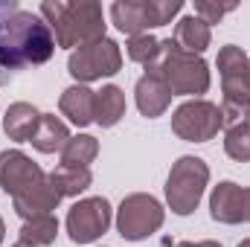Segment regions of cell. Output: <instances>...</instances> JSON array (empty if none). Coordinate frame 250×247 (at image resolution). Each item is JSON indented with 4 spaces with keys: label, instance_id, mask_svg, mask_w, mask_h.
<instances>
[{
    "label": "cell",
    "instance_id": "cell-1",
    "mask_svg": "<svg viewBox=\"0 0 250 247\" xmlns=\"http://www.w3.org/2000/svg\"><path fill=\"white\" fill-rule=\"evenodd\" d=\"M56 53V35L47 21L35 12L18 9L0 21V67L21 70L29 64H44Z\"/></svg>",
    "mask_w": 250,
    "mask_h": 247
},
{
    "label": "cell",
    "instance_id": "cell-2",
    "mask_svg": "<svg viewBox=\"0 0 250 247\" xmlns=\"http://www.w3.org/2000/svg\"><path fill=\"white\" fill-rule=\"evenodd\" d=\"M38 15L53 29L59 47L79 50L105 38V12L96 0H44Z\"/></svg>",
    "mask_w": 250,
    "mask_h": 247
},
{
    "label": "cell",
    "instance_id": "cell-3",
    "mask_svg": "<svg viewBox=\"0 0 250 247\" xmlns=\"http://www.w3.org/2000/svg\"><path fill=\"white\" fill-rule=\"evenodd\" d=\"M146 73L160 76L172 96H201L209 90V67L201 56L181 50L172 38L160 41V50L154 62L146 67Z\"/></svg>",
    "mask_w": 250,
    "mask_h": 247
},
{
    "label": "cell",
    "instance_id": "cell-4",
    "mask_svg": "<svg viewBox=\"0 0 250 247\" xmlns=\"http://www.w3.org/2000/svg\"><path fill=\"white\" fill-rule=\"evenodd\" d=\"M209 184V166L201 157H181L166 178V204L175 215H189L198 209L204 189Z\"/></svg>",
    "mask_w": 250,
    "mask_h": 247
},
{
    "label": "cell",
    "instance_id": "cell-5",
    "mask_svg": "<svg viewBox=\"0 0 250 247\" xmlns=\"http://www.w3.org/2000/svg\"><path fill=\"white\" fill-rule=\"evenodd\" d=\"M120 67H123V53H120V44L111 38L84 44V47L73 50L67 59V70L79 84L108 79V76L120 73Z\"/></svg>",
    "mask_w": 250,
    "mask_h": 247
},
{
    "label": "cell",
    "instance_id": "cell-6",
    "mask_svg": "<svg viewBox=\"0 0 250 247\" xmlns=\"http://www.w3.org/2000/svg\"><path fill=\"white\" fill-rule=\"evenodd\" d=\"M163 218H166V212L157 198H151L146 192H134V195L123 198V204L117 209V230L125 242H143L163 227Z\"/></svg>",
    "mask_w": 250,
    "mask_h": 247
},
{
    "label": "cell",
    "instance_id": "cell-7",
    "mask_svg": "<svg viewBox=\"0 0 250 247\" xmlns=\"http://www.w3.org/2000/svg\"><path fill=\"white\" fill-rule=\"evenodd\" d=\"M172 131L187 143H207L221 131V108L209 99H189L172 114Z\"/></svg>",
    "mask_w": 250,
    "mask_h": 247
},
{
    "label": "cell",
    "instance_id": "cell-8",
    "mask_svg": "<svg viewBox=\"0 0 250 247\" xmlns=\"http://www.w3.org/2000/svg\"><path fill=\"white\" fill-rule=\"evenodd\" d=\"M111 227V204L105 198H84L67 212V233L76 245H90Z\"/></svg>",
    "mask_w": 250,
    "mask_h": 247
},
{
    "label": "cell",
    "instance_id": "cell-9",
    "mask_svg": "<svg viewBox=\"0 0 250 247\" xmlns=\"http://www.w3.org/2000/svg\"><path fill=\"white\" fill-rule=\"evenodd\" d=\"M218 76H221V90L224 99L221 102H233V105H250V59L248 53L236 44H227L218 50Z\"/></svg>",
    "mask_w": 250,
    "mask_h": 247
},
{
    "label": "cell",
    "instance_id": "cell-10",
    "mask_svg": "<svg viewBox=\"0 0 250 247\" xmlns=\"http://www.w3.org/2000/svg\"><path fill=\"white\" fill-rule=\"evenodd\" d=\"M41 181H47V172H44L38 163H32L29 154H23V151H18V148L0 151V186H3L6 195L18 198V195H23L26 189L38 186Z\"/></svg>",
    "mask_w": 250,
    "mask_h": 247
},
{
    "label": "cell",
    "instance_id": "cell-11",
    "mask_svg": "<svg viewBox=\"0 0 250 247\" xmlns=\"http://www.w3.org/2000/svg\"><path fill=\"white\" fill-rule=\"evenodd\" d=\"M209 215L218 224H242L245 221V189L233 181H221L209 195Z\"/></svg>",
    "mask_w": 250,
    "mask_h": 247
},
{
    "label": "cell",
    "instance_id": "cell-12",
    "mask_svg": "<svg viewBox=\"0 0 250 247\" xmlns=\"http://www.w3.org/2000/svg\"><path fill=\"white\" fill-rule=\"evenodd\" d=\"M12 204H15V212H18L23 221H29V218L53 215V209L62 204V195L56 192V186L50 184V178H47V181H41L38 186L26 189L23 195L12 198Z\"/></svg>",
    "mask_w": 250,
    "mask_h": 247
},
{
    "label": "cell",
    "instance_id": "cell-13",
    "mask_svg": "<svg viewBox=\"0 0 250 247\" xmlns=\"http://www.w3.org/2000/svg\"><path fill=\"white\" fill-rule=\"evenodd\" d=\"M134 96H137V108H140V114L148 117V120L163 117L166 108L172 105V90L166 87V82H163L160 76H151V73H146V76L137 82Z\"/></svg>",
    "mask_w": 250,
    "mask_h": 247
},
{
    "label": "cell",
    "instance_id": "cell-14",
    "mask_svg": "<svg viewBox=\"0 0 250 247\" xmlns=\"http://www.w3.org/2000/svg\"><path fill=\"white\" fill-rule=\"evenodd\" d=\"M62 114L70 120L73 125L84 128L93 123V111H96V90H90L87 84H73L67 87L59 99Z\"/></svg>",
    "mask_w": 250,
    "mask_h": 247
},
{
    "label": "cell",
    "instance_id": "cell-15",
    "mask_svg": "<svg viewBox=\"0 0 250 247\" xmlns=\"http://www.w3.org/2000/svg\"><path fill=\"white\" fill-rule=\"evenodd\" d=\"M41 123V111L29 102H12L3 114V131L15 143H29Z\"/></svg>",
    "mask_w": 250,
    "mask_h": 247
},
{
    "label": "cell",
    "instance_id": "cell-16",
    "mask_svg": "<svg viewBox=\"0 0 250 247\" xmlns=\"http://www.w3.org/2000/svg\"><path fill=\"white\" fill-rule=\"evenodd\" d=\"M111 21L128 38L146 35L151 29V23H148V0H117L111 6Z\"/></svg>",
    "mask_w": 250,
    "mask_h": 247
},
{
    "label": "cell",
    "instance_id": "cell-17",
    "mask_svg": "<svg viewBox=\"0 0 250 247\" xmlns=\"http://www.w3.org/2000/svg\"><path fill=\"white\" fill-rule=\"evenodd\" d=\"M67 140H70V128L56 117V114H41V123L35 128V134H32V145L41 151V154H62V148L67 145Z\"/></svg>",
    "mask_w": 250,
    "mask_h": 247
},
{
    "label": "cell",
    "instance_id": "cell-18",
    "mask_svg": "<svg viewBox=\"0 0 250 247\" xmlns=\"http://www.w3.org/2000/svg\"><path fill=\"white\" fill-rule=\"evenodd\" d=\"M172 41H175L181 50L201 56V53L209 47V41H212V32H209V26H207L201 18L187 15V18H181V21H178V26H175V38H172Z\"/></svg>",
    "mask_w": 250,
    "mask_h": 247
},
{
    "label": "cell",
    "instance_id": "cell-19",
    "mask_svg": "<svg viewBox=\"0 0 250 247\" xmlns=\"http://www.w3.org/2000/svg\"><path fill=\"white\" fill-rule=\"evenodd\" d=\"M125 117V93L117 84H105L102 90H96V111H93V123L102 128H114Z\"/></svg>",
    "mask_w": 250,
    "mask_h": 247
},
{
    "label": "cell",
    "instance_id": "cell-20",
    "mask_svg": "<svg viewBox=\"0 0 250 247\" xmlns=\"http://www.w3.org/2000/svg\"><path fill=\"white\" fill-rule=\"evenodd\" d=\"M47 178H50V184L56 186V192H59L62 198L82 195L87 186L93 184L90 169H79V166H59V169H53Z\"/></svg>",
    "mask_w": 250,
    "mask_h": 247
},
{
    "label": "cell",
    "instance_id": "cell-21",
    "mask_svg": "<svg viewBox=\"0 0 250 247\" xmlns=\"http://www.w3.org/2000/svg\"><path fill=\"white\" fill-rule=\"evenodd\" d=\"M99 154V140L90 134H79L70 137L67 145L62 148V166H79V169H90V163Z\"/></svg>",
    "mask_w": 250,
    "mask_h": 247
},
{
    "label": "cell",
    "instance_id": "cell-22",
    "mask_svg": "<svg viewBox=\"0 0 250 247\" xmlns=\"http://www.w3.org/2000/svg\"><path fill=\"white\" fill-rule=\"evenodd\" d=\"M59 236V221L56 215H41V218H29L21 227V242L32 247H47L56 242Z\"/></svg>",
    "mask_w": 250,
    "mask_h": 247
},
{
    "label": "cell",
    "instance_id": "cell-23",
    "mask_svg": "<svg viewBox=\"0 0 250 247\" xmlns=\"http://www.w3.org/2000/svg\"><path fill=\"white\" fill-rule=\"evenodd\" d=\"M224 151H227L233 160L248 163L250 160V123L224 128Z\"/></svg>",
    "mask_w": 250,
    "mask_h": 247
},
{
    "label": "cell",
    "instance_id": "cell-24",
    "mask_svg": "<svg viewBox=\"0 0 250 247\" xmlns=\"http://www.w3.org/2000/svg\"><path fill=\"white\" fill-rule=\"evenodd\" d=\"M125 50H128V59H131V62L148 67V64L154 62L157 50H160V41H157L154 35H148V32H146V35H134V38H128Z\"/></svg>",
    "mask_w": 250,
    "mask_h": 247
},
{
    "label": "cell",
    "instance_id": "cell-25",
    "mask_svg": "<svg viewBox=\"0 0 250 247\" xmlns=\"http://www.w3.org/2000/svg\"><path fill=\"white\" fill-rule=\"evenodd\" d=\"M181 9H184L181 0H148V23H151V29L172 23V18H175Z\"/></svg>",
    "mask_w": 250,
    "mask_h": 247
},
{
    "label": "cell",
    "instance_id": "cell-26",
    "mask_svg": "<svg viewBox=\"0 0 250 247\" xmlns=\"http://www.w3.org/2000/svg\"><path fill=\"white\" fill-rule=\"evenodd\" d=\"M236 3H209V0H198L195 3V18H201L207 26L209 23H218L227 12H233Z\"/></svg>",
    "mask_w": 250,
    "mask_h": 247
},
{
    "label": "cell",
    "instance_id": "cell-27",
    "mask_svg": "<svg viewBox=\"0 0 250 247\" xmlns=\"http://www.w3.org/2000/svg\"><path fill=\"white\" fill-rule=\"evenodd\" d=\"M18 12V3L15 0H0V21H6L9 15H15Z\"/></svg>",
    "mask_w": 250,
    "mask_h": 247
},
{
    "label": "cell",
    "instance_id": "cell-28",
    "mask_svg": "<svg viewBox=\"0 0 250 247\" xmlns=\"http://www.w3.org/2000/svg\"><path fill=\"white\" fill-rule=\"evenodd\" d=\"M245 221H250V189H245Z\"/></svg>",
    "mask_w": 250,
    "mask_h": 247
},
{
    "label": "cell",
    "instance_id": "cell-29",
    "mask_svg": "<svg viewBox=\"0 0 250 247\" xmlns=\"http://www.w3.org/2000/svg\"><path fill=\"white\" fill-rule=\"evenodd\" d=\"M3 239H6V224H3V218H0V245H3Z\"/></svg>",
    "mask_w": 250,
    "mask_h": 247
},
{
    "label": "cell",
    "instance_id": "cell-30",
    "mask_svg": "<svg viewBox=\"0 0 250 247\" xmlns=\"http://www.w3.org/2000/svg\"><path fill=\"white\" fill-rule=\"evenodd\" d=\"M198 245H201V247H221L218 242H209V239H207V242H198Z\"/></svg>",
    "mask_w": 250,
    "mask_h": 247
},
{
    "label": "cell",
    "instance_id": "cell-31",
    "mask_svg": "<svg viewBox=\"0 0 250 247\" xmlns=\"http://www.w3.org/2000/svg\"><path fill=\"white\" fill-rule=\"evenodd\" d=\"M178 247H201V245H195V242H181Z\"/></svg>",
    "mask_w": 250,
    "mask_h": 247
},
{
    "label": "cell",
    "instance_id": "cell-32",
    "mask_svg": "<svg viewBox=\"0 0 250 247\" xmlns=\"http://www.w3.org/2000/svg\"><path fill=\"white\" fill-rule=\"evenodd\" d=\"M239 247H250V239H245V242H242V245H239Z\"/></svg>",
    "mask_w": 250,
    "mask_h": 247
},
{
    "label": "cell",
    "instance_id": "cell-33",
    "mask_svg": "<svg viewBox=\"0 0 250 247\" xmlns=\"http://www.w3.org/2000/svg\"><path fill=\"white\" fill-rule=\"evenodd\" d=\"M12 247H32V245H23V242H18V245H12Z\"/></svg>",
    "mask_w": 250,
    "mask_h": 247
}]
</instances>
